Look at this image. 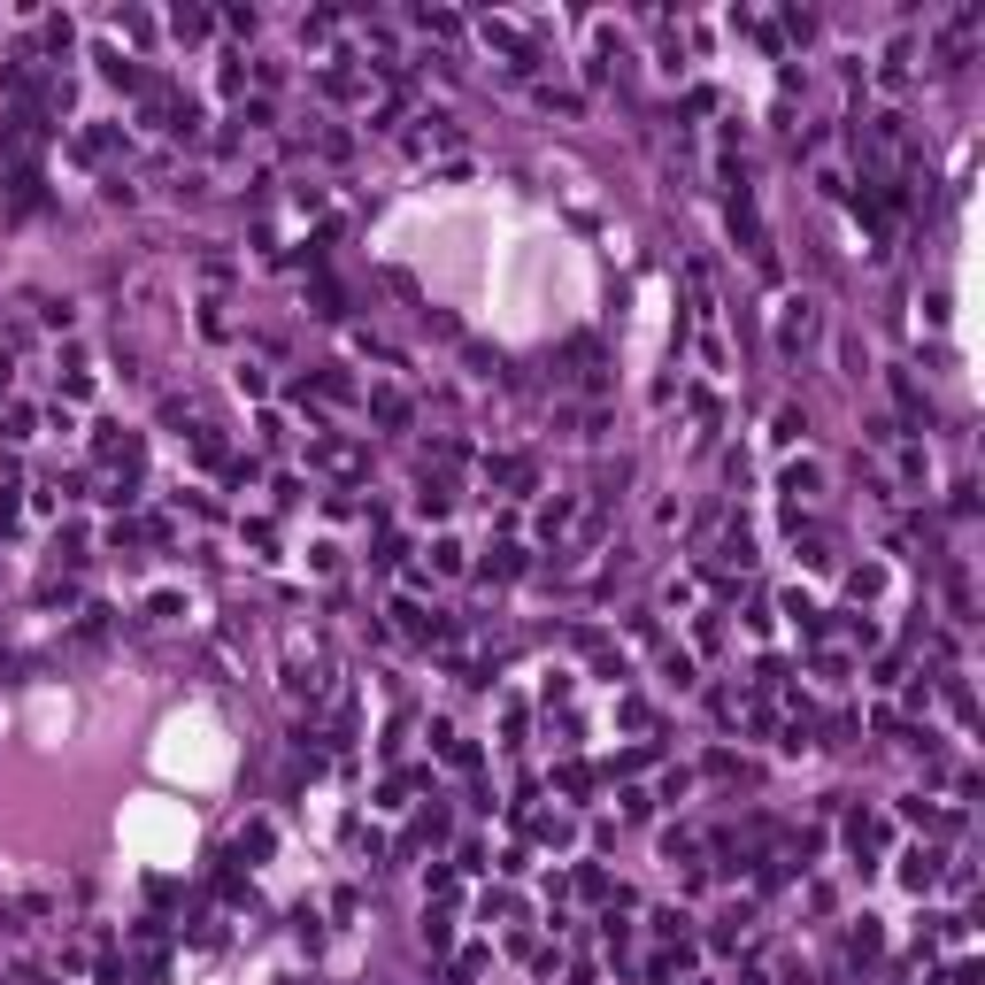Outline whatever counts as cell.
Instances as JSON below:
<instances>
[{"mask_svg": "<svg viewBox=\"0 0 985 985\" xmlns=\"http://www.w3.org/2000/svg\"><path fill=\"white\" fill-rule=\"evenodd\" d=\"M901 878H908V886H916V893H924L931 878H939V862H931V854H908V862H901Z\"/></svg>", "mask_w": 985, "mask_h": 985, "instance_id": "6da1fadb", "label": "cell"}]
</instances>
